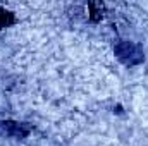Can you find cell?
I'll list each match as a JSON object with an SVG mask.
<instances>
[{"label": "cell", "instance_id": "1", "mask_svg": "<svg viewBox=\"0 0 148 146\" xmlns=\"http://www.w3.org/2000/svg\"><path fill=\"white\" fill-rule=\"evenodd\" d=\"M115 55L117 59L126 65H136L143 60V50L131 41H121L115 45Z\"/></svg>", "mask_w": 148, "mask_h": 146}, {"label": "cell", "instance_id": "2", "mask_svg": "<svg viewBox=\"0 0 148 146\" xmlns=\"http://www.w3.org/2000/svg\"><path fill=\"white\" fill-rule=\"evenodd\" d=\"M2 129L5 134H9L10 138H26L31 131L29 126L26 124H21V122H12V120H7V122H2Z\"/></svg>", "mask_w": 148, "mask_h": 146}, {"label": "cell", "instance_id": "3", "mask_svg": "<svg viewBox=\"0 0 148 146\" xmlns=\"http://www.w3.org/2000/svg\"><path fill=\"white\" fill-rule=\"evenodd\" d=\"M12 23H14V16H12V12L5 10V9H0V29L10 26Z\"/></svg>", "mask_w": 148, "mask_h": 146}, {"label": "cell", "instance_id": "4", "mask_svg": "<svg viewBox=\"0 0 148 146\" xmlns=\"http://www.w3.org/2000/svg\"><path fill=\"white\" fill-rule=\"evenodd\" d=\"M98 7H100V5H95V3H91V5H90V9H91V19H93V21H97V19H100V17H102L100 14H102V10H103V9H100V10H98Z\"/></svg>", "mask_w": 148, "mask_h": 146}]
</instances>
